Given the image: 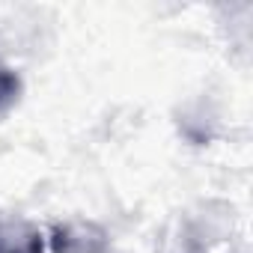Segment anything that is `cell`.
<instances>
[{"instance_id":"6da1fadb","label":"cell","mask_w":253,"mask_h":253,"mask_svg":"<svg viewBox=\"0 0 253 253\" xmlns=\"http://www.w3.org/2000/svg\"><path fill=\"white\" fill-rule=\"evenodd\" d=\"M51 250L54 253H104L107 232L101 226L84 223V220L57 223L51 232Z\"/></svg>"},{"instance_id":"7a4b0ae2","label":"cell","mask_w":253,"mask_h":253,"mask_svg":"<svg viewBox=\"0 0 253 253\" xmlns=\"http://www.w3.org/2000/svg\"><path fill=\"white\" fill-rule=\"evenodd\" d=\"M0 253H45V238L24 220L0 223Z\"/></svg>"},{"instance_id":"3957f363","label":"cell","mask_w":253,"mask_h":253,"mask_svg":"<svg viewBox=\"0 0 253 253\" xmlns=\"http://www.w3.org/2000/svg\"><path fill=\"white\" fill-rule=\"evenodd\" d=\"M21 98V78L6 69V66H0V116H3L6 110H12Z\"/></svg>"}]
</instances>
